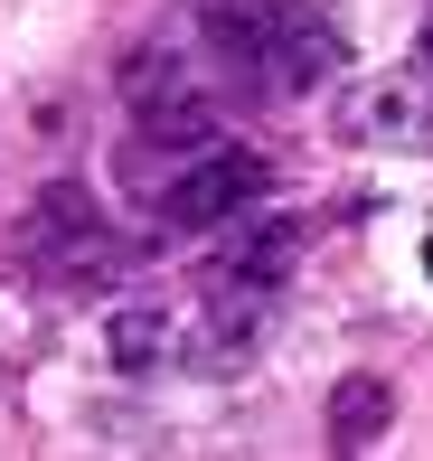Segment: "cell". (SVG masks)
<instances>
[{"label":"cell","instance_id":"52a82bcc","mask_svg":"<svg viewBox=\"0 0 433 461\" xmlns=\"http://www.w3.org/2000/svg\"><path fill=\"white\" fill-rule=\"evenodd\" d=\"M293 255H302V217H245L236 236H226V274H236V283H264V292L293 274Z\"/></svg>","mask_w":433,"mask_h":461},{"label":"cell","instance_id":"8992f818","mask_svg":"<svg viewBox=\"0 0 433 461\" xmlns=\"http://www.w3.org/2000/svg\"><path fill=\"white\" fill-rule=\"evenodd\" d=\"M386 424H396V386L386 376H339L329 386V443L339 452H377Z\"/></svg>","mask_w":433,"mask_h":461},{"label":"cell","instance_id":"ba28073f","mask_svg":"<svg viewBox=\"0 0 433 461\" xmlns=\"http://www.w3.org/2000/svg\"><path fill=\"white\" fill-rule=\"evenodd\" d=\"M415 67H433V29H424V38H415Z\"/></svg>","mask_w":433,"mask_h":461},{"label":"cell","instance_id":"5b68a950","mask_svg":"<svg viewBox=\"0 0 433 461\" xmlns=\"http://www.w3.org/2000/svg\"><path fill=\"white\" fill-rule=\"evenodd\" d=\"M179 339H189V330H179V311H160V302H132V311L104 321V358L122 376H160V367L179 358Z\"/></svg>","mask_w":433,"mask_h":461},{"label":"cell","instance_id":"7a4b0ae2","mask_svg":"<svg viewBox=\"0 0 433 461\" xmlns=\"http://www.w3.org/2000/svg\"><path fill=\"white\" fill-rule=\"evenodd\" d=\"M264 188H274V160H264V151H245V141H208L198 160H179V179L151 198V217L170 226V236H208V226L245 217Z\"/></svg>","mask_w":433,"mask_h":461},{"label":"cell","instance_id":"6da1fadb","mask_svg":"<svg viewBox=\"0 0 433 461\" xmlns=\"http://www.w3.org/2000/svg\"><path fill=\"white\" fill-rule=\"evenodd\" d=\"M189 19L255 95H311L348 67V38L311 0H189Z\"/></svg>","mask_w":433,"mask_h":461},{"label":"cell","instance_id":"3957f363","mask_svg":"<svg viewBox=\"0 0 433 461\" xmlns=\"http://www.w3.org/2000/svg\"><path fill=\"white\" fill-rule=\"evenodd\" d=\"M29 255L57 264V274H122L141 245L113 236V217L95 207V188L57 179V188H38V198H29Z\"/></svg>","mask_w":433,"mask_h":461},{"label":"cell","instance_id":"277c9868","mask_svg":"<svg viewBox=\"0 0 433 461\" xmlns=\"http://www.w3.org/2000/svg\"><path fill=\"white\" fill-rule=\"evenodd\" d=\"M339 132L377 141V151H433V86L424 76H377V86L339 95Z\"/></svg>","mask_w":433,"mask_h":461},{"label":"cell","instance_id":"9c48e42d","mask_svg":"<svg viewBox=\"0 0 433 461\" xmlns=\"http://www.w3.org/2000/svg\"><path fill=\"white\" fill-rule=\"evenodd\" d=\"M424 274H433V245H424Z\"/></svg>","mask_w":433,"mask_h":461}]
</instances>
